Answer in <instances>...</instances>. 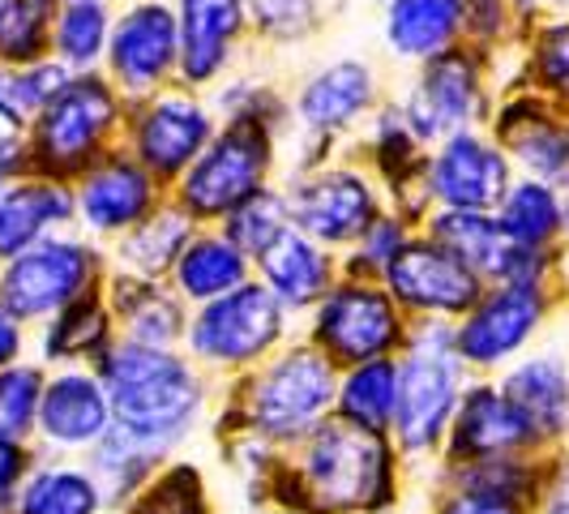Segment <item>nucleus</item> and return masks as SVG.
<instances>
[{
	"label": "nucleus",
	"mask_w": 569,
	"mask_h": 514,
	"mask_svg": "<svg viewBox=\"0 0 569 514\" xmlns=\"http://www.w3.org/2000/svg\"><path fill=\"white\" fill-rule=\"evenodd\" d=\"M399 497L395 451L386 433L321 421L300 437V455L283 472L279 502L300 514H377Z\"/></svg>",
	"instance_id": "obj_1"
},
{
	"label": "nucleus",
	"mask_w": 569,
	"mask_h": 514,
	"mask_svg": "<svg viewBox=\"0 0 569 514\" xmlns=\"http://www.w3.org/2000/svg\"><path fill=\"white\" fill-rule=\"evenodd\" d=\"M99 382L112 403V425L159 451H171L201 412V377L171 347L112 343L99 356Z\"/></svg>",
	"instance_id": "obj_2"
},
{
	"label": "nucleus",
	"mask_w": 569,
	"mask_h": 514,
	"mask_svg": "<svg viewBox=\"0 0 569 514\" xmlns=\"http://www.w3.org/2000/svg\"><path fill=\"white\" fill-rule=\"evenodd\" d=\"M129 99L103 69L69 73L27 129V168L52 180H78L99 155H108L124 129Z\"/></svg>",
	"instance_id": "obj_3"
},
{
	"label": "nucleus",
	"mask_w": 569,
	"mask_h": 514,
	"mask_svg": "<svg viewBox=\"0 0 569 514\" xmlns=\"http://www.w3.org/2000/svg\"><path fill=\"white\" fill-rule=\"evenodd\" d=\"M274 164H279L274 129L253 120H223L214 138L201 146L198 159L176 180V201L198 224H219L270 185Z\"/></svg>",
	"instance_id": "obj_4"
},
{
	"label": "nucleus",
	"mask_w": 569,
	"mask_h": 514,
	"mask_svg": "<svg viewBox=\"0 0 569 514\" xmlns=\"http://www.w3.org/2000/svg\"><path fill=\"white\" fill-rule=\"evenodd\" d=\"M399 360V407H395V433L407 455L432 451L455 421L458 386H462V356L455 347V330L428 317L416 335L402 339Z\"/></svg>",
	"instance_id": "obj_5"
},
{
	"label": "nucleus",
	"mask_w": 569,
	"mask_h": 514,
	"mask_svg": "<svg viewBox=\"0 0 569 514\" xmlns=\"http://www.w3.org/2000/svg\"><path fill=\"white\" fill-rule=\"evenodd\" d=\"M339 395L335 365L317 347H287L249 382L244 425L257 442H300L317 428Z\"/></svg>",
	"instance_id": "obj_6"
},
{
	"label": "nucleus",
	"mask_w": 569,
	"mask_h": 514,
	"mask_svg": "<svg viewBox=\"0 0 569 514\" xmlns=\"http://www.w3.org/2000/svg\"><path fill=\"white\" fill-rule=\"evenodd\" d=\"M425 146H437L458 129H480L492 116V90H488V52L476 43H455L450 52L416 65V78L407 95L395 99Z\"/></svg>",
	"instance_id": "obj_7"
},
{
	"label": "nucleus",
	"mask_w": 569,
	"mask_h": 514,
	"mask_svg": "<svg viewBox=\"0 0 569 514\" xmlns=\"http://www.w3.org/2000/svg\"><path fill=\"white\" fill-rule=\"evenodd\" d=\"M214 108L201 99V90L180 82L124 108V146L150 176H159V185H176L201 146L214 138Z\"/></svg>",
	"instance_id": "obj_8"
},
{
	"label": "nucleus",
	"mask_w": 569,
	"mask_h": 514,
	"mask_svg": "<svg viewBox=\"0 0 569 514\" xmlns=\"http://www.w3.org/2000/svg\"><path fill=\"white\" fill-rule=\"evenodd\" d=\"M287 335V309L266 284H244L201 305V314L189 322L184 339L201 365L214 369H244L270 356Z\"/></svg>",
	"instance_id": "obj_9"
},
{
	"label": "nucleus",
	"mask_w": 569,
	"mask_h": 514,
	"mask_svg": "<svg viewBox=\"0 0 569 514\" xmlns=\"http://www.w3.org/2000/svg\"><path fill=\"white\" fill-rule=\"evenodd\" d=\"M407 339L399 300L372 279L335 284L313 305V347L330 365H360L399 352Z\"/></svg>",
	"instance_id": "obj_10"
},
{
	"label": "nucleus",
	"mask_w": 569,
	"mask_h": 514,
	"mask_svg": "<svg viewBox=\"0 0 569 514\" xmlns=\"http://www.w3.org/2000/svg\"><path fill=\"white\" fill-rule=\"evenodd\" d=\"M283 194L291 224L326 249H342V245L351 249L360 231L386 210V198L369 171L356 164H330V159L296 171Z\"/></svg>",
	"instance_id": "obj_11"
},
{
	"label": "nucleus",
	"mask_w": 569,
	"mask_h": 514,
	"mask_svg": "<svg viewBox=\"0 0 569 514\" xmlns=\"http://www.w3.org/2000/svg\"><path fill=\"white\" fill-rule=\"evenodd\" d=\"M99 279V254L78 236H48L13 254L0 270V305L18 322L52 317L86 296Z\"/></svg>",
	"instance_id": "obj_12"
},
{
	"label": "nucleus",
	"mask_w": 569,
	"mask_h": 514,
	"mask_svg": "<svg viewBox=\"0 0 569 514\" xmlns=\"http://www.w3.org/2000/svg\"><path fill=\"white\" fill-rule=\"evenodd\" d=\"M176 65H180V30L171 0H129L112 22L103 73L133 103L176 82Z\"/></svg>",
	"instance_id": "obj_13"
},
{
	"label": "nucleus",
	"mask_w": 569,
	"mask_h": 514,
	"mask_svg": "<svg viewBox=\"0 0 569 514\" xmlns=\"http://www.w3.org/2000/svg\"><path fill=\"white\" fill-rule=\"evenodd\" d=\"M513 185V164L492 134L458 129L428 155V198L437 210H497Z\"/></svg>",
	"instance_id": "obj_14"
},
{
	"label": "nucleus",
	"mask_w": 569,
	"mask_h": 514,
	"mask_svg": "<svg viewBox=\"0 0 569 514\" xmlns=\"http://www.w3.org/2000/svg\"><path fill=\"white\" fill-rule=\"evenodd\" d=\"M381 108V86H377V69L369 60L339 57L317 65L313 73L300 82L296 103H291V120L300 125L305 142L335 146V138L351 134L365 116Z\"/></svg>",
	"instance_id": "obj_15"
},
{
	"label": "nucleus",
	"mask_w": 569,
	"mask_h": 514,
	"mask_svg": "<svg viewBox=\"0 0 569 514\" xmlns=\"http://www.w3.org/2000/svg\"><path fill=\"white\" fill-rule=\"evenodd\" d=\"M381 279H386V291L399 305L428 317L467 314L485 291V279L462 257L450 254L446 245H437L428 231L425 236H407V245L386 266Z\"/></svg>",
	"instance_id": "obj_16"
},
{
	"label": "nucleus",
	"mask_w": 569,
	"mask_h": 514,
	"mask_svg": "<svg viewBox=\"0 0 569 514\" xmlns=\"http://www.w3.org/2000/svg\"><path fill=\"white\" fill-rule=\"evenodd\" d=\"M73 201H78V219L86 231L124 236L163 201V185L129 155V146H112L78 176Z\"/></svg>",
	"instance_id": "obj_17"
},
{
	"label": "nucleus",
	"mask_w": 569,
	"mask_h": 514,
	"mask_svg": "<svg viewBox=\"0 0 569 514\" xmlns=\"http://www.w3.org/2000/svg\"><path fill=\"white\" fill-rule=\"evenodd\" d=\"M171 13L180 30L176 82L189 90L219 86L249 34V0H171Z\"/></svg>",
	"instance_id": "obj_18"
},
{
	"label": "nucleus",
	"mask_w": 569,
	"mask_h": 514,
	"mask_svg": "<svg viewBox=\"0 0 569 514\" xmlns=\"http://www.w3.org/2000/svg\"><path fill=\"white\" fill-rule=\"evenodd\" d=\"M540 317V284H497L492 291H480V300L462 314V326L455 330V347L462 365L492 369V365L510 360L513 352L536 335Z\"/></svg>",
	"instance_id": "obj_19"
},
{
	"label": "nucleus",
	"mask_w": 569,
	"mask_h": 514,
	"mask_svg": "<svg viewBox=\"0 0 569 514\" xmlns=\"http://www.w3.org/2000/svg\"><path fill=\"white\" fill-rule=\"evenodd\" d=\"M492 138L513 168L552 189H569V112L543 95H513L492 120Z\"/></svg>",
	"instance_id": "obj_20"
},
{
	"label": "nucleus",
	"mask_w": 569,
	"mask_h": 514,
	"mask_svg": "<svg viewBox=\"0 0 569 514\" xmlns=\"http://www.w3.org/2000/svg\"><path fill=\"white\" fill-rule=\"evenodd\" d=\"M540 446L536 428L513 407V399L497 386H471L458 395L455 421H450V451L455 463H476V458L522 455Z\"/></svg>",
	"instance_id": "obj_21"
},
{
	"label": "nucleus",
	"mask_w": 569,
	"mask_h": 514,
	"mask_svg": "<svg viewBox=\"0 0 569 514\" xmlns=\"http://www.w3.org/2000/svg\"><path fill=\"white\" fill-rule=\"evenodd\" d=\"M34 425L43 433V442H52L60 451H86V446H94L112 428V403H108V391H103L99 373H82V369L57 373L43 386Z\"/></svg>",
	"instance_id": "obj_22"
},
{
	"label": "nucleus",
	"mask_w": 569,
	"mask_h": 514,
	"mask_svg": "<svg viewBox=\"0 0 569 514\" xmlns=\"http://www.w3.org/2000/svg\"><path fill=\"white\" fill-rule=\"evenodd\" d=\"M73 219H78V201L69 180H52L39 171L9 180L0 194V261L57 236Z\"/></svg>",
	"instance_id": "obj_23"
},
{
	"label": "nucleus",
	"mask_w": 569,
	"mask_h": 514,
	"mask_svg": "<svg viewBox=\"0 0 569 514\" xmlns=\"http://www.w3.org/2000/svg\"><path fill=\"white\" fill-rule=\"evenodd\" d=\"M467 39V0H386L381 4V43L399 65L450 52Z\"/></svg>",
	"instance_id": "obj_24"
},
{
	"label": "nucleus",
	"mask_w": 569,
	"mask_h": 514,
	"mask_svg": "<svg viewBox=\"0 0 569 514\" xmlns=\"http://www.w3.org/2000/svg\"><path fill=\"white\" fill-rule=\"evenodd\" d=\"M253 266L261 270V284L279 296L283 309H313L317 300L335 287V257L326 245H317L313 236L296 228H283L261 254L253 257Z\"/></svg>",
	"instance_id": "obj_25"
},
{
	"label": "nucleus",
	"mask_w": 569,
	"mask_h": 514,
	"mask_svg": "<svg viewBox=\"0 0 569 514\" xmlns=\"http://www.w3.org/2000/svg\"><path fill=\"white\" fill-rule=\"evenodd\" d=\"M249 266H253V257L244 254L228 231H193L171 266V279H176V291L184 300L206 305V300L244 284Z\"/></svg>",
	"instance_id": "obj_26"
},
{
	"label": "nucleus",
	"mask_w": 569,
	"mask_h": 514,
	"mask_svg": "<svg viewBox=\"0 0 569 514\" xmlns=\"http://www.w3.org/2000/svg\"><path fill=\"white\" fill-rule=\"evenodd\" d=\"M198 231V219L180 206V201H159L142 224L120 236L116 245V261L124 275H138V279H163L171 275L180 249L189 245V236Z\"/></svg>",
	"instance_id": "obj_27"
},
{
	"label": "nucleus",
	"mask_w": 569,
	"mask_h": 514,
	"mask_svg": "<svg viewBox=\"0 0 569 514\" xmlns=\"http://www.w3.org/2000/svg\"><path fill=\"white\" fill-rule=\"evenodd\" d=\"M112 291V309L120 326L129 330L133 343H150V347H171L184 339L189 322L180 300L171 296L159 279H138V275H120Z\"/></svg>",
	"instance_id": "obj_28"
},
{
	"label": "nucleus",
	"mask_w": 569,
	"mask_h": 514,
	"mask_svg": "<svg viewBox=\"0 0 569 514\" xmlns=\"http://www.w3.org/2000/svg\"><path fill=\"white\" fill-rule=\"evenodd\" d=\"M506 395L527 416V425L536 428L540 442L543 437H561L569 428V369L557 356L522 360L506 377Z\"/></svg>",
	"instance_id": "obj_29"
},
{
	"label": "nucleus",
	"mask_w": 569,
	"mask_h": 514,
	"mask_svg": "<svg viewBox=\"0 0 569 514\" xmlns=\"http://www.w3.org/2000/svg\"><path fill=\"white\" fill-rule=\"evenodd\" d=\"M112 0H60L52 27V60L69 73L103 69V52L112 39Z\"/></svg>",
	"instance_id": "obj_30"
},
{
	"label": "nucleus",
	"mask_w": 569,
	"mask_h": 514,
	"mask_svg": "<svg viewBox=\"0 0 569 514\" xmlns=\"http://www.w3.org/2000/svg\"><path fill=\"white\" fill-rule=\"evenodd\" d=\"M339 416L347 425L372 428V433H390L395 428V407H399V360L377 356L347 365V377L339 382Z\"/></svg>",
	"instance_id": "obj_31"
},
{
	"label": "nucleus",
	"mask_w": 569,
	"mask_h": 514,
	"mask_svg": "<svg viewBox=\"0 0 569 514\" xmlns=\"http://www.w3.org/2000/svg\"><path fill=\"white\" fill-rule=\"evenodd\" d=\"M492 215H497V224L506 228L510 240L531 245V249H548L566 231V198H561V189L543 185L536 176L513 180L510 194L501 198V206Z\"/></svg>",
	"instance_id": "obj_32"
},
{
	"label": "nucleus",
	"mask_w": 569,
	"mask_h": 514,
	"mask_svg": "<svg viewBox=\"0 0 569 514\" xmlns=\"http://www.w3.org/2000/svg\"><path fill=\"white\" fill-rule=\"evenodd\" d=\"M108 347H112V314L90 291L52 314V326L43 335L48 360H90V356H103Z\"/></svg>",
	"instance_id": "obj_33"
},
{
	"label": "nucleus",
	"mask_w": 569,
	"mask_h": 514,
	"mask_svg": "<svg viewBox=\"0 0 569 514\" xmlns=\"http://www.w3.org/2000/svg\"><path fill=\"white\" fill-rule=\"evenodd\" d=\"M69 78V69L57 60H34V65H0V129L4 134H27L39 108L57 95Z\"/></svg>",
	"instance_id": "obj_34"
},
{
	"label": "nucleus",
	"mask_w": 569,
	"mask_h": 514,
	"mask_svg": "<svg viewBox=\"0 0 569 514\" xmlns=\"http://www.w3.org/2000/svg\"><path fill=\"white\" fill-rule=\"evenodd\" d=\"M103 488L94 472L78 467H43L18 493V514H99Z\"/></svg>",
	"instance_id": "obj_35"
},
{
	"label": "nucleus",
	"mask_w": 569,
	"mask_h": 514,
	"mask_svg": "<svg viewBox=\"0 0 569 514\" xmlns=\"http://www.w3.org/2000/svg\"><path fill=\"white\" fill-rule=\"evenodd\" d=\"M60 0H9L0 18V65H34L52 57Z\"/></svg>",
	"instance_id": "obj_36"
},
{
	"label": "nucleus",
	"mask_w": 569,
	"mask_h": 514,
	"mask_svg": "<svg viewBox=\"0 0 569 514\" xmlns=\"http://www.w3.org/2000/svg\"><path fill=\"white\" fill-rule=\"evenodd\" d=\"M527 69L543 99L569 108V13L540 18L527 27Z\"/></svg>",
	"instance_id": "obj_37"
},
{
	"label": "nucleus",
	"mask_w": 569,
	"mask_h": 514,
	"mask_svg": "<svg viewBox=\"0 0 569 514\" xmlns=\"http://www.w3.org/2000/svg\"><path fill=\"white\" fill-rule=\"evenodd\" d=\"M326 22L321 0H249V30L266 43H305Z\"/></svg>",
	"instance_id": "obj_38"
},
{
	"label": "nucleus",
	"mask_w": 569,
	"mask_h": 514,
	"mask_svg": "<svg viewBox=\"0 0 569 514\" xmlns=\"http://www.w3.org/2000/svg\"><path fill=\"white\" fill-rule=\"evenodd\" d=\"M283 228H291V210H287V194L274 189V185H266L261 194H253L244 206H236L228 219H223V231L249 257L261 254Z\"/></svg>",
	"instance_id": "obj_39"
},
{
	"label": "nucleus",
	"mask_w": 569,
	"mask_h": 514,
	"mask_svg": "<svg viewBox=\"0 0 569 514\" xmlns=\"http://www.w3.org/2000/svg\"><path fill=\"white\" fill-rule=\"evenodd\" d=\"M214 112H223L228 120H253V125H266L274 134H283V125L291 120V108L283 103V95L274 86L253 82V78H231L214 90L210 99Z\"/></svg>",
	"instance_id": "obj_40"
},
{
	"label": "nucleus",
	"mask_w": 569,
	"mask_h": 514,
	"mask_svg": "<svg viewBox=\"0 0 569 514\" xmlns=\"http://www.w3.org/2000/svg\"><path fill=\"white\" fill-rule=\"evenodd\" d=\"M133 514H210L201 472L193 463H171V467H163L142 488V497L133 502Z\"/></svg>",
	"instance_id": "obj_41"
},
{
	"label": "nucleus",
	"mask_w": 569,
	"mask_h": 514,
	"mask_svg": "<svg viewBox=\"0 0 569 514\" xmlns=\"http://www.w3.org/2000/svg\"><path fill=\"white\" fill-rule=\"evenodd\" d=\"M407 219L399 215H377L369 228L360 231V240L351 245V261H347V275L351 279H381L386 275V266L399 257V249L407 245Z\"/></svg>",
	"instance_id": "obj_42"
},
{
	"label": "nucleus",
	"mask_w": 569,
	"mask_h": 514,
	"mask_svg": "<svg viewBox=\"0 0 569 514\" xmlns=\"http://www.w3.org/2000/svg\"><path fill=\"white\" fill-rule=\"evenodd\" d=\"M43 399V377L30 365L0 369V437H27Z\"/></svg>",
	"instance_id": "obj_43"
},
{
	"label": "nucleus",
	"mask_w": 569,
	"mask_h": 514,
	"mask_svg": "<svg viewBox=\"0 0 569 514\" xmlns=\"http://www.w3.org/2000/svg\"><path fill=\"white\" fill-rule=\"evenodd\" d=\"M437 514H527L522 502L510 497H492V493H476V488H455Z\"/></svg>",
	"instance_id": "obj_44"
},
{
	"label": "nucleus",
	"mask_w": 569,
	"mask_h": 514,
	"mask_svg": "<svg viewBox=\"0 0 569 514\" xmlns=\"http://www.w3.org/2000/svg\"><path fill=\"white\" fill-rule=\"evenodd\" d=\"M27 467H30V458H27V451H22V442H18V437H0V502L13 497V488L22 485Z\"/></svg>",
	"instance_id": "obj_45"
},
{
	"label": "nucleus",
	"mask_w": 569,
	"mask_h": 514,
	"mask_svg": "<svg viewBox=\"0 0 569 514\" xmlns=\"http://www.w3.org/2000/svg\"><path fill=\"white\" fill-rule=\"evenodd\" d=\"M27 168V142L18 138V134H0V194H4V185L9 180H18Z\"/></svg>",
	"instance_id": "obj_46"
},
{
	"label": "nucleus",
	"mask_w": 569,
	"mask_h": 514,
	"mask_svg": "<svg viewBox=\"0 0 569 514\" xmlns=\"http://www.w3.org/2000/svg\"><path fill=\"white\" fill-rule=\"evenodd\" d=\"M18 352H22V326H18V317L0 305V369L13 365Z\"/></svg>",
	"instance_id": "obj_47"
},
{
	"label": "nucleus",
	"mask_w": 569,
	"mask_h": 514,
	"mask_svg": "<svg viewBox=\"0 0 569 514\" xmlns=\"http://www.w3.org/2000/svg\"><path fill=\"white\" fill-rule=\"evenodd\" d=\"M513 13L531 27V22H540V18H557V13H569V0H510Z\"/></svg>",
	"instance_id": "obj_48"
},
{
	"label": "nucleus",
	"mask_w": 569,
	"mask_h": 514,
	"mask_svg": "<svg viewBox=\"0 0 569 514\" xmlns=\"http://www.w3.org/2000/svg\"><path fill=\"white\" fill-rule=\"evenodd\" d=\"M543 514H569V458L557 467V481H552V493H548Z\"/></svg>",
	"instance_id": "obj_49"
},
{
	"label": "nucleus",
	"mask_w": 569,
	"mask_h": 514,
	"mask_svg": "<svg viewBox=\"0 0 569 514\" xmlns=\"http://www.w3.org/2000/svg\"><path fill=\"white\" fill-rule=\"evenodd\" d=\"M257 514H296V511H257Z\"/></svg>",
	"instance_id": "obj_50"
},
{
	"label": "nucleus",
	"mask_w": 569,
	"mask_h": 514,
	"mask_svg": "<svg viewBox=\"0 0 569 514\" xmlns=\"http://www.w3.org/2000/svg\"><path fill=\"white\" fill-rule=\"evenodd\" d=\"M566 231H569V194H566Z\"/></svg>",
	"instance_id": "obj_51"
},
{
	"label": "nucleus",
	"mask_w": 569,
	"mask_h": 514,
	"mask_svg": "<svg viewBox=\"0 0 569 514\" xmlns=\"http://www.w3.org/2000/svg\"><path fill=\"white\" fill-rule=\"evenodd\" d=\"M4 9H9V0H0V18H4Z\"/></svg>",
	"instance_id": "obj_52"
},
{
	"label": "nucleus",
	"mask_w": 569,
	"mask_h": 514,
	"mask_svg": "<svg viewBox=\"0 0 569 514\" xmlns=\"http://www.w3.org/2000/svg\"><path fill=\"white\" fill-rule=\"evenodd\" d=\"M372 4H386V0H372Z\"/></svg>",
	"instance_id": "obj_53"
},
{
	"label": "nucleus",
	"mask_w": 569,
	"mask_h": 514,
	"mask_svg": "<svg viewBox=\"0 0 569 514\" xmlns=\"http://www.w3.org/2000/svg\"><path fill=\"white\" fill-rule=\"evenodd\" d=\"M112 4H116V0H112ZM124 4H129V0H124Z\"/></svg>",
	"instance_id": "obj_54"
}]
</instances>
